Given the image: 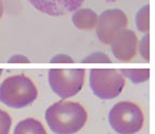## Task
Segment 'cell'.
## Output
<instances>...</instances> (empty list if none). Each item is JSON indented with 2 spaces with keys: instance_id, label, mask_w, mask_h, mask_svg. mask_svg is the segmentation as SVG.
I'll list each match as a JSON object with an SVG mask.
<instances>
[{
  "instance_id": "cell-1",
  "label": "cell",
  "mask_w": 155,
  "mask_h": 134,
  "mask_svg": "<svg viewBox=\"0 0 155 134\" xmlns=\"http://www.w3.org/2000/svg\"><path fill=\"white\" fill-rule=\"evenodd\" d=\"M45 120L54 133L74 134L86 123L87 112L80 103L59 101L46 110Z\"/></svg>"
},
{
  "instance_id": "cell-2",
  "label": "cell",
  "mask_w": 155,
  "mask_h": 134,
  "mask_svg": "<svg viewBox=\"0 0 155 134\" xmlns=\"http://www.w3.org/2000/svg\"><path fill=\"white\" fill-rule=\"evenodd\" d=\"M38 97V90L31 79L24 74L12 75L0 85V102L12 108H23Z\"/></svg>"
},
{
  "instance_id": "cell-3",
  "label": "cell",
  "mask_w": 155,
  "mask_h": 134,
  "mask_svg": "<svg viewBox=\"0 0 155 134\" xmlns=\"http://www.w3.org/2000/svg\"><path fill=\"white\" fill-rule=\"evenodd\" d=\"M144 121L143 113L137 104L129 101L116 103L109 113V122L119 134H135L141 130Z\"/></svg>"
},
{
  "instance_id": "cell-4",
  "label": "cell",
  "mask_w": 155,
  "mask_h": 134,
  "mask_svg": "<svg viewBox=\"0 0 155 134\" xmlns=\"http://www.w3.org/2000/svg\"><path fill=\"white\" fill-rule=\"evenodd\" d=\"M90 86L96 97L102 100H111L122 92L125 78L116 70L94 69L90 73Z\"/></svg>"
},
{
  "instance_id": "cell-5",
  "label": "cell",
  "mask_w": 155,
  "mask_h": 134,
  "mask_svg": "<svg viewBox=\"0 0 155 134\" xmlns=\"http://www.w3.org/2000/svg\"><path fill=\"white\" fill-rule=\"evenodd\" d=\"M83 69H52L48 71V83L52 90L61 99H68L80 92L84 84Z\"/></svg>"
},
{
  "instance_id": "cell-6",
  "label": "cell",
  "mask_w": 155,
  "mask_h": 134,
  "mask_svg": "<svg viewBox=\"0 0 155 134\" xmlns=\"http://www.w3.org/2000/svg\"><path fill=\"white\" fill-rule=\"evenodd\" d=\"M127 16L119 9L107 10L97 18V36L104 44H110L116 34L127 26Z\"/></svg>"
},
{
  "instance_id": "cell-7",
  "label": "cell",
  "mask_w": 155,
  "mask_h": 134,
  "mask_svg": "<svg viewBox=\"0 0 155 134\" xmlns=\"http://www.w3.org/2000/svg\"><path fill=\"white\" fill-rule=\"evenodd\" d=\"M111 50L114 57L122 61H129L136 56L138 40L133 30L124 29L111 41Z\"/></svg>"
},
{
  "instance_id": "cell-8",
  "label": "cell",
  "mask_w": 155,
  "mask_h": 134,
  "mask_svg": "<svg viewBox=\"0 0 155 134\" xmlns=\"http://www.w3.org/2000/svg\"><path fill=\"white\" fill-rule=\"evenodd\" d=\"M85 0H28L36 10L51 16H61L77 11Z\"/></svg>"
},
{
  "instance_id": "cell-9",
  "label": "cell",
  "mask_w": 155,
  "mask_h": 134,
  "mask_svg": "<svg viewBox=\"0 0 155 134\" xmlns=\"http://www.w3.org/2000/svg\"><path fill=\"white\" fill-rule=\"evenodd\" d=\"M97 14L91 9H78L72 16V23L77 28L90 30L97 24Z\"/></svg>"
},
{
  "instance_id": "cell-10",
  "label": "cell",
  "mask_w": 155,
  "mask_h": 134,
  "mask_svg": "<svg viewBox=\"0 0 155 134\" xmlns=\"http://www.w3.org/2000/svg\"><path fill=\"white\" fill-rule=\"evenodd\" d=\"M14 134H46V131L40 121L35 118H27L17 123Z\"/></svg>"
},
{
  "instance_id": "cell-11",
  "label": "cell",
  "mask_w": 155,
  "mask_h": 134,
  "mask_svg": "<svg viewBox=\"0 0 155 134\" xmlns=\"http://www.w3.org/2000/svg\"><path fill=\"white\" fill-rule=\"evenodd\" d=\"M136 24L137 28L142 32L148 34L150 29V7L149 5H143L137 13L136 16Z\"/></svg>"
},
{
  "instance_id": "cell-12",
  "label": "cell",
  "mask_w": 155,
  "mask_h": 134,
  "mask_svg": "<svg viewBox=\"0 0 155 134\" xmlns=\"http://www.w3.org/2000/svg\"><path fill=\"white\" fill-rule=\"evenodd\" d=\"M122 73L126 77H128L133 83L138 84L148 81L150 77V70L149 69H130V70H122Z\"/></svg>"
},
{
  "instance_id": "cell-13",
  "label": "cell",
  "mask_w": 155,
  "mask_h": 134,
  "mask_svg": "<svg viewBox=\"0 0 155 134\" xmlns=\"http://www.w3.org/2000/svg\"><path fill=\"white\" fill-rule=\"evenodd\" d=\"M12 119L8 113L0 110V134H9Z\"/></svg>"
},
{
  "instance_id": "cell-14",
  "label": "cell",
  "mask_w": 155,
  "mask_h": 134,
  "mask_svg": "<svg viewBox=\"0 0 155 134\" xmlns=\"http://www.w3.org/2000/svg\"><path fill=\"white\" fill-rule=\"evenodd\" d=\"M82 61L83 62H107V63L111 62V60L109 59V57L102 53L92 54V55L85 57Z\"/></svg>"
},
{
  "instance_id": "cell-15",
  "label": "cell",
  "mask_w": 155,
  "mask_h": 134,
  "mask_svg": "<svg viewBox=\"0 0 155 134\" xmlns=\"http://www.w3.org/2000/svg\"><path fill=\"white\" fill-rule=\"evenodd\" d=\"M149 49H150V43H149V34L144 36L142 38L140 42V45H139V50H140V54L143 58H144L147 61H149L150 59V55H149Z\"/></svg>"
},
{
  "instance_id": "cell-16",
  "label": "cell",
  "mask_w": 155,
  "mask_h": 134,
  "mask_svg": "<svg viewBox=\"0 0 155 134\" xmlns=\"http://www.w3.org/2000/svg\"><path fill=\"white\" fill-rule=\"evenodd\" d=\"M51 62H73V60L67 55H57L52 58Z\"/></svg>"
},
{
  "instance_id": "cell-17",
  "label": "cell",
  "mask_w": 155,
  "mask_h": 134,
  "mask_svg": "<svg viewBox=\"0 0 155 134\" xmlns=\"http://www.w3.org/2000/svg\"><path fill=\"white\" fill-rule=\"evenodd\" d=\"M9 62H29V59L25 56L22 55H17V56H13L9 59Z\"/></svg>"
},
{
  "instance_id": "cell-18",
  "label": "cell",
  "mask_w": 155,
  "mask_h": 134,
  "mask_svg": "<svg viewBox=\"0 0 155 134\" xmlns=\"http://www.w3.org/2000/svg\"><path fill=\"white\" fill-rule=\"evenodd\" d=\"M2 14H3V5H2V1L0 0V18L2 17Z\"/></svg>"
},
{
  "instance_id": "cell-19",
  "label": "cell",
  "mask_w": 155,
  "mask_h": 134,
  "mask_svg": "<svg viewBox=\"0 0 155 134\" xmlns=\"http://www.w3.org/2000/svg\"><path fill=\"white\" fill-rule=\"evenodd\" d=\"M1 73H2V70L0 69V75H1Z\"/></svg>"
}]
</instances>
